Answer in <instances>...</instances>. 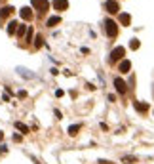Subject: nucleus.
<instances>
[{"label": "nucleus", "mask_w": 154, "mask_h": 164, "mask_svg": "<svg viewBox=\"0 0 154 164\" xmlns=\"http://www.w3.org/2000/svg\"><path fill=\"white\" fill-rule=\"evenodd\" d=\"M105 31H107V34H109L110 38L118 34V27H116V23L112 21V19H107V21H105Z\"/></svg>", "instance_id": "nucleus-1"}, {"label": "nucleus", "mask_w": 154, "mask_h": 164, "mask_svg": "<svg viewBox=\"0 0 154 164\" xmlns=\"http://www.w3.org/2000/svg\"><path fill=\"white\" fill-rule=\"evenodd\" d=\"M30 2H33V6L36 8L40 13H42V12H46V10H48V6H50V4H48V0H30Z\"/></svg>", "instance_id": "nucleus-2"}, {"label": "nucleus", "mask_w": 154, "mask_h": 164, "mask_svg": "<svg viewBox=\"0 0 154 164\" xmlns=\"http://www.w3.org/2000/svg\"><path fill=\"white\" fill-rule=\"evenodd\" d=\"M105 8L109 10L110 13H116L118 10H120V8H118V2H116V0H107V2H105Z\"/></svg>", "instance_id": "nucleus-3"}, {"label": "nucleus", "mask_w": 154, "mask_h": 164, "mask_svg": "<svg viewBox=\"0 0 154 164\" xmlns=\"http://www.w3.org/2000/svg\"><path fill=\"white\" fill-rule=\"evenodd\" d=\"M122 57H124V48H122V46H118V48L112 50V55H110V59H112V61L122 59Z\"/></svg>", "instance_id": "nucleus-4"}, {"label": "nucleus", "mask_w": 154, "mask_h": 164, "mask_svg": "<svg viewBox=\"0 0 154 164\" xmlns=\"http://www.w3.org/2000/svg\"><path fill=\"white\" fill-rule=\"evenodd\" d=\"M53 8L57 10V12H63V10L69 8V2H67V0H53Z\"/></svg>", "instance_id": "nucleus-5"}, {"label": "nucleus", "mask_w": 154, "mask_h": 164, "mask_svg": "<svg viewBox=\"0 0 154 164\" xmlns=\"http://www.w3.org/2000/svg\"><path fill=\"white\" fill-rule=\"evenodd\" d=\"M114 86H116V90L120 92V94H126V82L122 78H114Z\"/></svg>", "instance_id": "nucleus-6"}, {"label": "nucleus", "mask_w": 154, "mask_h": 164, "mask_svg": "<svg viewBox=\"0 0 154 164\" xmlns=\"http://www.w3.org/2000/svg\"><path fill=\"white\" fill-rule=\"evenodd\" d=\"M130 67H131V63L127 59H124L120 63V67H118V71H120V73H127V71H130Z\"/></svg>", "instance_id": "nucleus-7"}, {"label": "nucleus", "mask_w": 154, "mask_h": 164, "mask_svg": "<svg viewBox=\"0 0 154 164\" xmlns=\"http://www.w3.org/2000/svg\"><path fill=\"white\" fill-rule=\"evenodd\" d=\"M21 17L23 19H33V12H30V8H21Z\"/></svg>", "instance_id": "nucleus-8"}, {"label": "nucleus", "mask_w": 154, "mask_h": 164, "mask_svg": "<svg viewBox=\"0 0 154 164\" xmlns=\"http://www.w3.org/2000/svg\"><path fill=\"white\" fill-rule=\"evenodd\" d=\"M12 6H4L2 10H0V17H6V15H10V13H12Z\"/></svg>", "instance_id": "nucleus-9"}, {"label": "nucleus", "mask_w": 154, "mask_h": 164, "mask_svg": "<svg viewBox=\"0 0 154 164\" xmlns=\"http://www.w3.org/2000/svg\"><path fill=\"white\" fill-rule=\"evenodd\" d=\"M59 21H61V19L57 17V15H53V17H50V19H48V27H55V25H57Z\"/></svg>", "instance_id": "nucleus-10"}, {"label": "nucleus", "mask_w": 154, "mask_h": 164, "mask_svg": "<svg viewBox=\"0 0 154 164\" xmlns=\"http://www.w3.org/2000/svg\"><path fill=\"white\" fill-rule=\"evenodd\" d=\"M78 130H80V124H73V126H69V134H70V136H76V134H78Z\"/></svg>", "instance_id": "nucleus-11"}, {"label": "nucleus", "mask_w": 154, "mask_h": 164, "mask_svg": "<svg viewBox=\"0 0 154 164\" xmlns=\"http://www.w3.org/2000/svg\"><path fill=\"white\" fill-rule=\"evenodd\" d=\"M17 25H19L17 21H12V23L8 25V33H10V34H13V33H15V29H17Z\"/></svg>", "instance_id": "nucleus-12"}, {"label": "nucleus", "mask_w": 154, "mask_h": 164, "mask_svg": "<svg viewBox=\"0 0 154 164\" xmlns=\"http://www.w3.org/2000/svg\"><path fill=\"white\" fill-rule=\"evenodd\" d=\"M15 128H17V130H21V132H23V134H27V132H29V128H27V126H25V124H23V122H15Z\"/></svg>", "instance_id": "nucleus-13"}, {"label": "nucleus", "mask_w": 154, "mask_h": 164, "mask_svg": "<svg viewBox=\"0 0 154 164\" xmlns=\"http://www.w3.org/2000/svg\"><path fill=\"white\" fill-rule=\"evenodd\" d=\"M135 109L141 111V113H145V111H148V105L147 103H135Z\"/></svg>", "instance_id": "nucleus-14"}, {"label": "nucleus", "mask_w": 154, "mask_h": 164, "mask_svg": "<svg viewBox=\"0 0 154 164\" xmlns=\"http://www.w3.org/2000/svg\"><path fill=\"white\" fill-rule=\"evenodd\" d=\"M120 23L127 25V23H130V15H127V13H120Z\"/></svg>", "instance_id": "nucleus-15"}, {"label": "nucleus", "mask_w": 154, "mask_h": 164, "mask_svg": "<svg viewBox=\"0 0 154 164\" xmlns=\"http://www.w3.org/2000/svg\"><path fill=\"white\" fill-rule=\"evenodd\" d=\"M130 46H131L133 50H137V48H139V40H135V38H133L131 42H130Z\"/></svg>", "instance_id": "nucleus-16"}, {"label": "nucleus", "mask_w": 154, "mask_h": 164, "mask_svg": "<svg viewBox=\"0 0 154 164\" xmlns=\"http://www.w3.org/2000/svg\"><path fill=\"white\" fill-rule=\"evenodd\" d=\"M25 34V25H19V29H17V37H23Z\"/></svg>", "instance_id": "nucleus-17"}]
</instances>
